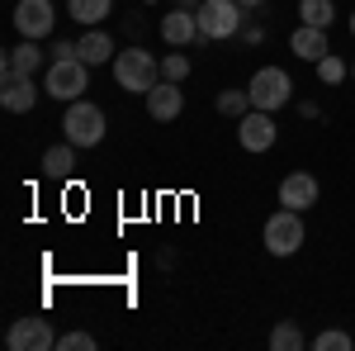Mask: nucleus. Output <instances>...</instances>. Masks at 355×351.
I'll return each instance as SVG.
<instances>
[{"instance_id":"1","label":"nucleus","mask_w":355,"mask_h":351,"mask_svg":"<svg viewBox=\"0 0 355 351\" xmlns=\"http://www.w3.org/2000/svg\"><path fill=\"white\" fill-rule=\"evenodd\" d=\"M114 81H119V90H128V95H147L152 85L162 81V57H152L142 43L123 48V53L114 57Z\"/></svg>"},{"instance_id":"2","label":"nucleus","mask_w":355,"mask_h":351,"mask_svg":"<svg viewBox=\"0 0 355 351\" xmlns=\"http://www.w3.org/2000/svg\"><path fill=\"white\" fill-rule=\"evenodd\" d=\"M85 90H90V67H85L81 57H53L48 62V72H43V95H53L62 105H71V100H81Z\"/></svg>"},{"instance_id":"3","label":"nucleus","mask_w":355,"mask_h":351,"mask_svg":"<svg viewBox=\"0 0 355 351\" xmlns=\"http://www.w3.org/2000/svg\"><path fill=\"white\" fill-rule=\"evenodd\" d=\"M105 129H110V119H105V109L95 105V100H71L67 114H62V133L67 142H76V147H100L105 142Z\"/></svg>"},{"instance_id":"4","label":"nucleus","mask_w":355,"mask_h":351,"mask_svg":"<svg viewBox=\"0 0 355 351\" xmlns=\"http://www.w3.org/2000/svg\"><path fill=\"white\" fill-rule=\"evenodd\" d=\"M246 95H251V105L256 109H284L294 100V81H289V72L284 67H256V76L246 81Z\"/></svg>"},{"instance_id":"5","label":"nucleus","mask_w":355,"mask_h":351,"mask_svg":"<svg viewBox=\"0 0 355 351\" xmlns=\"http://www.w3.org/2000/svg\"><path fill=\"white\" fill-rule=\"evenodd\" d=\"M194 19H199V33H204L209 43H218V38H232V33H242L246 10L237 5V0H204V5L194 10Z\"/></svg>"},{"instance_id":"6","label":"nucleus","mask_w":355,"mask_h":351,"mask_svg":"<svg viewBox=\"0 0 355 351\" xmlns=\"http://www.w3.org/2000/svg\"><path fill=\"white\" fill-rule=\"evenodd\" d=\"M303 214L299 209H279V214L266 218V228H261V243H266V252L270 256H294L303 247Z\"/></svg>"},{"instance_id":"7","label":"nucleus","mask_w":355,"mask_h":351,"mask_svg":"<svg viewBox=\"0 0 355 351\" xmlns=\"http://www.w3.org/2000/svg\"><path fill=\"white\" fill-rule=\"evenodd\" d=\"M38 72H48V53L38 48V38H24V43H15L5 62H0V76L5 81H33Z\"/></svg>"},{"instance_id":"8","label":"nucleus","mask_w":355,"mask_h":351,"mask_svg":"<svg viewBox=\"0 0 355 351\" xmlns=\"http://www.w3.org/2000/svg\"><path fill=\"white\" fill-rule=\"evenodd\" d=\"M275 138H279V124L270 119V109H246L242 119H237V142H242L246 152H270Z\"/></svg>"},{"instance_id":"9","label":"nucleus","mask_w":355,"mask_h":351,"mask_svg":"<svg viewBox=\"0 0 355 351\" xmlns=\"http://www.w3.org/2000/svg\"><path fill=\"white\" fill-rule=\"evenodd\" d=\"M57 24V10H53V0H19L15 5V28H19V38H48Z\"/></svg>"},{"instance_id":"10","label":"nucleus","mask_w":355,"mask_h":351,"mask_svg":"<svg viewBox=\"0 0 355 351\" xmlns=\"http://www.w3.org/2000/svg\"><path fill=\"white\" fill-rule=\"evenodd\" d=\"M5 342H10L15 351H48V347H57L48 318H15L10 332H5Z\"/></svg>"},{"instance_id":"11","label":"nucleus","mask_w":355,"mask_h":351,"mask_svg":"<svg viewBox=\"0 0 355 351\" xmlns=\"http://www.w3.org/2000/svg\"><path fill=\"white\" fill-rule=\"evenodd\" d=\"M142 100H147V114H152L157 124H171V119H180V109H185V90H180V81H166L162 76Z\"/></svg>"},{"instance_id":"12","label":"nucleus","mask_w":355,"mask_h":351,"mask_svg":"<svg viewBox=\"0 0 355 351\" xmlns=\"http://www.w3.org/2000/svg\"><path fill=\"white\" fill-rule=\"evenodd\" d=\"M279 204L308 214V209L318 204V176H308V171H289V176L279 181Z\"/></svg>"},{"instance_id":"13","label":"nucleus","mask_w":355,"mask_h":351,"mask_svg":"<svg viewBox=\"0 0 355 351\" xmlns=\"http://www.w3.org/2000/svg\"><path fill=\"white\" fill-rule=\"evenodd\" d=\"M162 38L171 43V48H190L194 38H204V33H199V19H194V10H185V5L166 10V15H162Z\"/></svg>"},{"instance_id":"14","label":"nucleus","mask_w":355,"mask_h":351,"mask_svg":"<svg viewBox=\"0 0 355 351\" xmlns=\"http://www.w3.org/2000/svg\"><path fill=\"white\" fill-rule=\"evenodd\" d=\"M289 53L303 57V62H322V57L331 53V43H327V28H313V24H299L294 28V38H289Z\"/></svg>"},{"instance_id":"15","label":"nucleus","mask_w":355,"mask_h":351,"mask_svg":"<svg viewBox=\"0 0 355 351\" xmlns=\"http://www.w3.org/2000/svg\"><path fill=\"white\" fill-rule=\"evenodd\" d=\"M76 57H81L85 67H105V62L119 57V48H114V38L105 28H85L81 38H76Z\"/></svg>"},{"instance_id":"16","label":"nucleus","mask_w":355,"mask_h":351,"mask_svg":"<svg viewBox=\"0 0 355 351\" xmlns=\"http://www.w3.org/2000/svg\"><path fill=\"white\" fill-rule=\"evenodd\" d=\"M38 85L33 81H5V90H0V105L10 109V114H28V109L38 105Z\"/></svg>"},{"instance_id":"17","label":"nucleus","mask_w":355,"mask_h":351,"mask_svg":"<svg viewBox=\"0 0 355 351\" xmlns=\"http://www.w3.org/2000/svg\"><path fill=\"white\" fill-rule=\"evenodd\" d=\"M67 10H71V19H76V24L100 28L114 15V0H67Z\"/></svg>"},{"instance_id":"18","label":"nucleus","mask_w":355,"mask_h":351,"mask_svg":"<svg viewBox=\"0 0 355 351\" xmlns=\"http://www.w3.org/2000/svg\"><path fill=\"white\" fill-rule=\"evenodd\" d=\"M71 166H76V142H57V147H48V152H43V171H48L53 181L71 176Z\"/></svg>"},{"instance_id":"19","label":"nucleus","mask_w":355,"mask_h":351,"mask_svg":"<svg viewBox=\"0 0 355 351\" xmlns=\"http://www.w3.org/2000/svg\"><path fill=\"white\" fill-rule=\"evenodd\" d=\"M299 19L313 28H331L336 19V0H299Z\"/></svg>"},{"instance_id":"20","label":"nucleus","mask_w":355,"mask_h":351,"mask_svg":"<svg viewBox=\"0 0 355 351\" xmlns=\"http://www.w3.org/2000/svg\"><path fill=\"white\" fill-rule=\"evenodd\" d=\"M162 76L166 81H190V57H185V48H175V53H166L162 57Z\"/></svg>"},{"instance_id":"21","label":"nucleus","mask_w":355,"mask_h":351,"mask_svg":"<svg viewBox=\"0 0 355 351\" xmlns=\"http://www.w3.org/2000/svg\"><path fill=\"white\" fill-rule=\"evenodd\" d=\"M214 105H218V114H227V119H242L246 109H251V95H246V90H218Z\"/></svg>"},{"instance_id":"22","label":"nucleus","mask_w":355,"mask_h":351,"mask_svg":"<svg viewBox=\"0 0 355 351\" xmlns=\"http://www.w3.org/2000/svg\"><path fill=\"white\" fill-rule=\"evenodd\" d=\"M270 347H275V351H299V347H303L299 323H275V327H270Z\"/></svg>"},{"instance_id":"23","label":"nucleus","mask_w":355,"mask_h":351,"mask_svg":"<svg viewBox=\"0 0 355 351\" xmlns=\"http://www.w3.org/2000/svg\"><path fill=\"white\" fill-rule=\"evenodd\" d=\"M346 76H351V67H346L336 53H327L322 62H318V81H322V85H341Z\"/></svg>"},{"instance_id":"24","label":"nucleus","mask_w":355,"mask_h":351,"mask_svg":"<svg viewBox=\"0 0 355 351\" xmlns=\"http://www.w3.org/2000/svg\"><path fill=\"white\" fill-rule=\"evenodd\" d=\"M313 347H318V351H351L355 337H351V332H341V327H327V332H318Z\"/></svg>"},{"instance_id":"25","label":"nucleus","mask_w":355,"mask_h":351,"mask_svg":"<svg viewBox=\"0 0 355 351\" xmlns=\"http://www.w3.org/2000/svg\"><path fill=\"white\" fill-rule=\"evenodd\" d=\"M57 347L62 351H95V337H90V332H62Z\"/></svg>"},{"instance_id":"26","label":"nucleus","mask_w":355,"mask_h":351,"mask_svg":"<svg viewBox=\"0 0 355 351\" xmlns=\"http://www.w3.org/2000/svg\"><path fill=\"white\" fill-rule=\"evenodd\" d=\"M237 5H242V10H261L266 0H237Z\"/></svg>"},{"instance_id":"27","label":"nucleus","mask_w":355,"mask_h":351,"mask_svg":"<svg viewBox=\"0 0 355 351\" xmlns=\"http://www.w3.org/2000/svg\"><path fill=\"white\" fill-rule=\"evenodd\" d=\"M351 38H355V15H351Z\"/></svg>"},{"instance_id":"28","label":"nucleus","mask_w":355,"mask_h":351,"mask_svg":"<svg viewBox=\"0 0 355 351\" xmlns=\"http://www.w3.org/2000/svg\"><path fill=\"white\" fill-rule=\"evenodd\" d=\"M351 81H355V62H351Z\"/></svg>"}]
</instances>
